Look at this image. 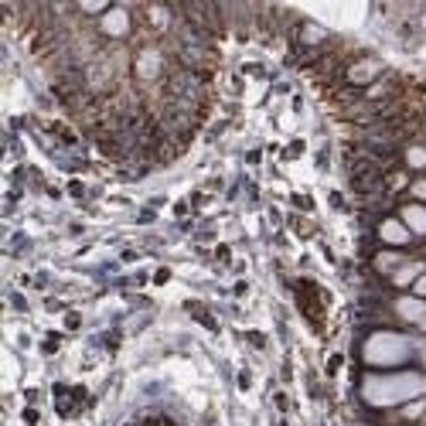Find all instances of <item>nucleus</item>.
Instances as JSON below:
<instances>
[{
	"instance_id": "423d86ee",
	"label": "nucleus",
	"mask_w": 426,
	"mask_h": 426,
	"mask_svg": "<svg viewBox=\"0 0 426 426\" xmlns=\"http://www.w3.org/2000/svg\"><path fill=\"white\" fill-rule=\"evenodd\" d=\"M403 198H406V201H420V205H426V177H413Z\"/></svg>"
},
{
	"instance_id": "9d476101",
	"label": "nucleus",
	"mask_w": 426,
	"mask_h": 426,
	"mask_svg": "<svg viewBox=\"0 0 426 426\" xmlns=\"http://www.w3.org/2000/svg\"><path fill=\"white\" fill-rule=\"evenodd\" d=\"M293 201H297V205H300V208H314V201H310V198H304V194H297V198H293Z\"/></svg>"
},
{
	"instance_id": "7ed1b4c3",
	"label": "nucleus",
	"mask_w": 426,
	"mask_h": 426,
	"mask_svg": "<svg viewBox=\"0 0 426 426\" xmlns=\"http://www.w3.org/2000/svg\"><path fill=\"white\" fill-rule=\"evenodd\" d=\"M399 222L416 239H426V205H420V201H399Z\"/></svg>"
},
{
	"instance_id": "1a4fd4ad",
	"label": "nucleus",
	"mask_w": 426,
	"mask_h": 426,
	"mask_svg": "<svg viewBox=\"0 0 426 426\" xmlns=\"http://www.w3.org/2000/svg\"><path fill=\"white\" fill-rule=\"evenodd\" d=\"M338 368H341V355H334V358H331V362H328V375H334Z\"/></svg>"
},
{
	"instance_id": "6e6552de",
	"label": "nucleus",
	"mask_w": 426,
	"mask_h": 426,
	"mask_svg": "<svg viewBox=\"0 0 426 426\" xmlns=\"http://www.w3.org/2000/svg\"><path fill=\"white\" fill-rule=\"evenodd\" d=\"M24 423H38V409H24Z\"/></svg>"
},
{
	"instance_id": "ddd939ff",
	"label": "nucleus",
	"mask_w": 426,
	"mask_h": 426,
	"mask_svg": "<svg viewBox=\"0 0 426 426\" xmlns=\"http://www.w3.org/2000/svg\"><path fill=\"white\" fill-rule=\"evenodd\" d=\"M420 328H423V331H426V317H420Z\"/></svg>"
},
{
	"instance_id": "f257e3e1",
	"label": "nucleus",
	"mask_w": 426,
	"mask_h": 426,
	"mask_svg": "<svg viewBox=\"0 0 426 426\" xmlns=\"http://www.w3.org/2000/svg\"><path fill=\"white\" fill-rule=\"evenodd\" d=\"M297 304L304 310V317H310L314 328H321V307H324V293L314 280H300L297 283Z\"/></svg>"
},
{
	"instance_id": "9b49d317",
	"label": "nucleus",
	"mask_w": 426,
	"mask_h": 426,
	"mask_svg": "<svg viewBox=\"0 0 426 426\" xmlns=\"http://www.w3.org/2000/svg\"><path fill=\"white\" fill-rule=\"evenodd\" d=\"M249 341L256 348H263V334H259V331H249Z\"/></svg>"
},
{
	"instance_id": "f03ea898",
	"label": "nucleus",
	"mask_w": 426,
	"mask_h": 426,
	"mask_svg": "<svg viewBox=\"0 0 426 426\" xmlns=\"http://www.w3.org/2000/svg\"><path fill=\"white\" fill-rule=\"evenodd\" d=\"M375 239H379V246H392V249H406L409 242H413V232H409L406 225L399 222V218H392L386 215L379 225H375Z\"/></svg>"
},
{
	"instance_id": "39448f33",
	"label": "nucleus",
	"mask_w": 426,
	"mask_h": 426,
	"mask_svg": "<svg viewBox=\"0 0 426 426\" xmlns=\"http://www.w3.org/2000/svg\"><path fill=\"white\" fill-rule=\"evenodd\" d=\"M403 167L406 171H426V143H413L409 140L403 147Z\"/></svg>"
},
{
	"instance_id": "f8f14e48",
	"label": "nucleus",
	"mask_w": 426,
	"mask_h": 426,
	"mask_svg": "<svg viewBox=\"0 0 426 426\" xmlns=\"http://www.w3.org/2000/svg\"><path fill=\"white\" fill-rule=\"evenodd\" d=\"M154 280H157V283H167V280H171V270H157Z\"/></svg>"
},
{
	"instance_id": "0eeeda50",
	"label": "nucleus",
	"mask_w": 426,
	"mask_h": 426,
	"mask_svg": "<svg viewBox=\"0 0 426 426\" xmlns=\"http://www.w3.org/2000/svg\"><path fill=\"white\" fill-rule=\"evenodd\" d=\"M413 297H420V300L426 297V273H420V276H416V283H413Z\"/></svg>"
},
{
	"instance_id": "20e7f679",
	"label": "nucleus",
	"mask_w": 426,
	"mask_h": 426,
	"mask_svg": "<svg viewBox=\"0 0 426 426\" xmlns=\"http://www.w3.org/2000/svg\"><path fill=\"white\" fill-rule=\"evenodd\" d=\"M392 314H396L399 321H416V324H420V317H426V300H420V297H406V293H396Z\"/></svg>"
}]
</instances>
